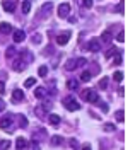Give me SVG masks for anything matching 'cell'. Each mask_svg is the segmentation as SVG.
<instances>
[{"label":"cell","instance_id":"6da1fadb","mask_svg":"<svg viewBox=\"0 0 135 150\" xmlns=\"http://www.w3.org/2000/svg\"><path fill=\"white\" fill-rule=\"evenodd\" d=\"M86 63H87L86 58H70V60L65 63V70L72 72V70H75V68H79V67H84Z\"/></svg>","mask_w":135,"mask_h":150},{"label":"cell","instance_id":"7a4b0ae2","mask_svg":"<svg viewBox=\"0 0 135 150\" xmlns=\"http://www.w3.org/2000/svg\"><path fill=\"white\" fill-rule=\"evenodd\" d=\"M82 99L86 102H98L99 97H98V92L94 89H84L82 91Z\"/></svg>","mask_w":135,"mask_h":150},{"label":"cell","instance_id":"3957f363","mask_svg":"<svg viewBox=\"0 0 135 150\" xmlns=\"http://www.w3.org/2000/svg\"><path fill=\"white\" fill-rule=\"evenodd\" d=\"M63 106H65L68 111H79V109H80V104H79L74 97H65V99H63Z\"/></svg>","mask_w":135,"mask_h":150},{"label":"cell","instance_id":"277c9868","mask_svg":"<svg viewBox=\"0 0 135 150\" xmlns=\"http://www.w3.org/2000/svg\"><path fill=\"white\" fill-rule=\"evenodd\" d=\"M51 10H53V2H45V5L41 7L39 14H41L43 17H48V15L51 14Z\"/></svg>","mask_w":135,"mask_h":150},{"label":"cell","instance_id":"5b68a950","mask_svg":"<svg viewBox=\"0 0 135 150\" xmlns=\"http://www.w3.org/2000/svg\"><path fill=\"white\" fill-rule=\"evenodd\" d=\"M68 14H70V3H67V2L65 3H60L58 5V15L60 17H67Z\"/></svg>","mask_w":135,"mask_h":150},{"label":"cell","instance_id":"8992f818","mask_svg":"<svg viewBox=\"0 0 135 150\" xmlns=\"http://www.w3.org/2000/svg\"><path fill=\"white\" fill-rule=\"evenodd\" d=\"M10 125H12V116H3L0 120V128L5 131H10Z\"/></svg>","mask_w":135,"mask_h":150},{"label":"cell","instance_id":"52a82bcc","mask_svg":"<svg viewBox=\"0 0 135 150\" xmlns=\"http://www.w3.org/2000/svg\"><path fill=\"white\" fill-rule=\"evenodd\" d=\"M15 5H17L15 0H5V2H2V7H3L5 12H14L15 10Z\"/></svg>","mask_w":135,"mask_h":150},{"label":"cell","instance_id":"ba28073f","mask_svg":"<svg viewBox=\"0 0 135 150\" xmlns=\"http://www.w3.org/2000/svg\"><path fill=\"white\" fill-rule=\"evenodd\" d=\"M99 43H101V41H99V39H96V38H94V39H91V41L87 43V50H89V51H92V53L99 51V48H101V44H99Z\"/></svg>","mask_w":135,"mask_h":150},{"label":"cell","instance_id":"9c48e42d","mask_svg":"<svg viewBox=\"0 0 135 150\" xmlns=\"http://www.w3.org/2000/svg\"><path fill=\"white\" fill-rule=\"evenodd\" d=\"M22 99H24L22 91L21 89H14V92H12V102L14 104H19V102H22Z\"/></svg>","mask_w":135,"mask_h":150},{"label":"cell","instance_id":"30bf717a","mask_svg":"<svg viewBox=\"0 0 135 150\" xmlns=\"http://www.w3.org/2000/svg\"><path fill=\"white\" fill-rule=\"evenodd\" d=\"M68 41H70V32H63V34L57 36V43H58L60 46H65Z\"/></svg>","mask_w":135,"mask_h":150},{"label":"cell","instance_id":"8fae6325","mask_svg":"<svg viewBox=\"0 0 135 150\" xmlns=\"http://www.w3.org/2000/svg\"><path fill=\"white\" fill-rule=\"evenodd\" d=\"M24 68H26V61H24L22 58H15V61H14V70H15V72H24Z\"/></svg>","mask_w":135,"mask_h":150},{"label":"cell","instance_id":"7c38bea8","mask_svg":"<svg viewBox=\"0 0 135 150\" xmlns=\"http://www.w3.org/2000/svg\"><path fill=\"white\" fill-rule=\"evenodd\" d=\"M24 38H26V32H24L22 29H17V31L14 32V43H22Z\"/></svg>","mask_w":135,"mask_h":150},{"label":"cell","instance_id":"4fadbf2b","mask_svg":"<svg viewBox=\"0 0 135 150\" xmlns=\"http://www.w3.org/2000/svg\"><path fill=\"white\" fill-rule=\"evenodd\" d=\"M10 31H12V26L9 22H0V32L2 34H9Z\"/></svg>","mask_w":135,"mask_h":150},{"label":"cell","instance_id":"5bb4252c","mask_svg":"<svg viewBox=\"0 0 135 150\" xmlns=\"http://www.w3.org/2000/svg\"><path fill=\"white\" fill-rule=\"evenodd\" d=\"M27 147V140L26 138H17L15 140V149L17 150H22V149H26Z\"/></svg>","mask_w":135,"mask_h":150},{"label":"cell","instance_id":"9a60e30c","mask_svg":"<svg viewBox=\"0 0 135 150\" xmlns=\"http://www.w3.org/2000/svg\"><path fill=\"white\" fill-rule=\"evenodd\" d=\"M111 39H113L111 31H104V32L101 34V39H99V41H103V43H111Z\"/></svg>","mask_w":135,"mask_h":150},{"label":"cell","instance_id":"2e32d148","mask_svg":"<svg viewBox=\"0 0 135 150\" xmlns=\"http://www.w3.org/2000/svg\"><path fill=\"white\" fill-rule=\"evenodd\" d=\"M34 96H36L38 99H43V97L46 96V89H45V87H36V91H34Z\"/></svg>","mask_w":135,"mask_h":150},{"label":"cell","instance_id":"e0dca14e","mask_svg":"<svg viewBox=\"0 0 135 150\" xmlns=\"http://www.w3.org/2000/svg\"><path fill=\"white\" fill-rule=\"evenodd\" d=\"M48 121H50V125H53V126H58V125H60V116H58V114H50Z\"/></svg>","mask_w":135,"mask_h":150},{"label":"cell","instance_id":"ac0fdd59","mask_svg":"<svg viewBox=\"0 0 135 150\" xmlns=\"http://www.w3.org/2000/svg\"><path fill=\"white\" fill-rule=\"evenodd\" d=\"M34 84H36V79H34V77H29V79H26V80H24V87H26V89L33 87Z\"/></svg>","mask_w":135,"mask_h":150},{"label":"cell","instance_id":"d6986e66","mask_svg":"<svg viewBox=\"0 0 135 150\" xmlns=\"http://www.w3.org/2000/svg\"><path fill=\"white\" fill-rule=\"evenodd\" d=\"M41 109H43V113L50 111V109H51V101H50V99H45V101H43V106H41Z\"/></svg>","mask_w":135,"mask_h":150},{"label":"cell","instance_id":"ffe728a7","mask_svg":"<svg viewBox=\"0 0 135 150\" xmlns=\"http://www.w3.org/2000/svg\"><path fill=\"white\" fill-rule=\"evenodd\" d=\"M29 10H31V2L29 0H24L22 2V12L24 14H29Z\"/></svg>","mask_w":135,"mask_h":150},{"label":"cell","instance_id":"44dd1931","mask_svg":"<svg viewBox=\"0 0 135 150\" xmlns=\"http://www.w3.org/2000/svg\"><path fill=\"white\" fill-rule=\"evenodd\" d=\"M38 75H39V77H46V75H48V67L41 65V67L38 68Z\"/></svg>","mask_w":135,"mask_h":150},{"label":"cell","instance_id":"7402d4cb","mask_svg":"<svg viewBox=\"0 0 135 150\" xmlns=\"http://www.w3.org/2000/svg\"><path fill=\"white\" fill-rule=\"evenodd\" d=\"M14 55H15V46H10V48H7V51H5V56H7V58H14Z\"/></svg>","mask_w":135,"mask_h":150},{"label":"cell","instance_id":"603a6c76","mask_svg":"<svg viewBox=\"0 0 135 150\" xmlns=\"http://www.w3.org/2000/svg\"><path fill=\"white\" fill-rule=\"evenodd\" d=\"M67 87H68L70 91H75V89L79 87V84H77V80H68V82H67Z\"/></svg>","mask_w":135,"mask_h":150},{"label":"cell","instance_id":"cb8c5ba5","mask_svg":"<svg viewBox=\"0 0 135 150\" xmlns=\"http://www.w3.org/2000/svg\"><path fill=\"white\" fill-rule=\"evenodd\" d=\"M113 55H120V51H118L116 48H111V50H108V51H106V58H111Z\"/></svg>","mask_w":135,"mask_h":150},{"label":"cell","instance_id":"d4e9b609","mask_svg":"<svg viewBox=\"0 0 135 150\" xmlns=\"http://www.w3.org/2000/svg\"><path fill=\"white\" fill-rule=\"evenodd\" d=\"M80 80H82V82H89V80H91V73H89V72H82V73H80Z\"/></svg>","mask_w":135,"mask_h":150},{"label":"cell","instance_id":"484cf974","mask_svg":"<svg viewBox=\"0 0 135 150\" xmlns=\"http://www.w3.org/2000/svg\"><path fill=\"white\" fill-rule=\"evenodd\" d=\"M51 145H62V137H51Z\"/></svg>","mask_w":135,"mask_h":150},{"label":"cell","instance_id":"4316f807","mask_svg":"<svg viewBox=\"0 0 135 150\" xmlns=\"http://www.w3.org/2000/svg\"><path fill=\"white\" fill-rule=\"evenodd\" d=\"M113 79H115L116 82H122V80H123V73H122V72H115V75H113Z\"/></svg>","mask_w":135,"mask_h":150},{"label":"cell","instance_id":"83f0119b","mask_svg":"<svg viewBox=\"0 0 135 150\" xmlns=\"http://www.w3.org/2000/svg\"><path fill=\"white\" fill-rule=\"evenodd\" d=\"M17 118H19V121H21V125H19V126H21V128H26V125H27V120H26L24 116H21V114H19Z\"/></svg>","mask_w":135,"mask_h":150},{"label":"cell","instance_id":"f1b7e54d","mask_svg":"<svg viewBox=\"0 0 135 150\" xmlns=\"http://www.w3.org/2000/svg\"><path fill=\"white\" fill-rule=\"evenodd\" d=\"M115 116H116V120H118V121H123V120H125V113H123V111H116V114H115Z\"/></svg>","mask_w":135,"mask_h":150},{"label":"cell","instance_id":"f546056e","mask_svg":"<svg viewBox=\"0 0 135 150\" xmlns=\"http://www.w3.org/2000/svg\"><path fill=\"white\" fill-rule=\"evenodd\" d=\"M106 87H108V79H103L99 82V89H106Z\"/></svg>","mask_w":135,"mask_h":150},{"label":"cell","instance_id":"4dcf8cb0","mask_svg":"<svg viewBox=\"0 0 135 150\" xmlns=\"http://www.w3.org/2000/svg\"><path fill=\"white\" fill-rule=\"evenodd\" d=\"M115 130H116V126H115V125H111V123L104 126V131H115Z\"/></svg>","mask_w":135,"mask_h":150},{"label":"cell","instance_id":"1f68e13d","mask_svg":"<svg viewBox=\"0 0 135 150\" xmlns=\"http://www.w3.org/2000/svg\"><path fill=\"white\" fill-rule=\"evenodd\" d=\"M82 5H84L86 9H91V7H92V0H82Z\"/></svg>","mask_w":135,"mask_h":150},{"label":"cell","instance_id":"d6a6232c","mask_svg":"<svg viewBox=\"0 0 135 150\" xmlns=\"http://www.w3.org/2000/svg\"><path fill=\"white\" fill-rule=\"evenodd\" d=\"M0 147H2V149H9V147H10V142L3 140V142H0Z\"/></svg>","mask_w":135,"mask_h":150},{"label":"cell","instance_id":"836d02e7","mask_svg":"<svg viewBox=\"0 0 135 150\" xmlns=\"http://www.w3.org/2000/svg\"><path fill=\"white\" fill-rule=\"evenodd\" d=\"M116 39H118V41H120V43H122V41H123V39H125V32H120V34H118V36H116Z\"/></svg>","mask_w":135,"mask_h":150},{"label":"cell","instance_id":"e575fe53","mask_svg":"<svg viewBox=\"0 0 135 150\" xmlns=\"http://www.w3.org/2000/svg\"><path fill=\"white\" fill-rule=\"evenodd\" d=\"M120 63H122V56L116 55V58H115V65H120Z\"/></svg>","mask_w":135,"mask_h":150},{"label":"cell","instance_id":"d590c367","mask_svg":"<svg viewBox=\"0 0 135 150\" xmlns=\"http://www.w3.org/2000/svg\"><path fill=\"white\" fill-rule=\"evenodd\" d=\"M3 92H5V84L0 80V94H3Z\"/></svg>","mask_w":135,"mask_h":150},{"label":"cell","instance_id":"8d00e7d4","mask_svg":"<svg viewBox=\"0 0 135 150\" xmlns=\"http://www.w3.org/2000/svg\"><path fill=\"white\" fill-rule=\"evenodd\" d=\"M33 39H34V43H36V44H39V41H41V36H38V34H36Z\"/></svg>","mask_w":135,"mask_h":150},{"label":"cell","instance_id":"74e56055","mask_svg":"<svg viewBox=\"0 0 135 150\" xmlns=\"http://www.w3.org/2000/svg\"><path fill=\"white\" fill-rule=\"evenodd\" d=\"M5 109V102H3V99H0V113Z\"/></svg>","mask_w":135,"mask_h":150},{"label":"cell","instance_id":"f35d334b","mask_svg":"<svg viewBox=\"0 0 135 150\" xmlns=\"http://www.w3.org/2000/svg\"><path fill=\"white\" fill-rule=\"evenodd\" d=\"M70 147H74V149H75V147H77V140H74V138H72V140H70Z\"/></svg>","mask_w":135,"mask_h":150},{"label":"cell","instance_id":"ab89813d","mask_svg":"<svg viewBox=\"0 0 135 150\" xmlns=\"http://www.w3.org/2000/svg\"><path fill=\"white\" fill-rule=\"evenodd\" d=\"M115 10H116V12H122V10H123V3H120V5H118Z\"/></svg>","mask_w":135,"mask_h":150},{"label":"cell","instance_id":"60d3db41","mask_svg":"<svg viewBox=\"0 0 135 150\" xmlns=\"http://www.w3.org/2000/svg\"><path fill=\"white\" fill-rule=\"evenodd\" d=\"M33 150H39V145L38 143H33Z\"/></svg>","mask_w":135,"mask_h":150},{"label":"cell","instance_id":"b9f144b4","mask_svg":"<svg viewBox=\"0 0 135 150\" xmlns=\"http://www.w3.org/2000/svg\"><path fill=\"white\" fill-rule=\"evenodd\" d=\"M82 150H91V147H89V145H86V147H84Z\"/></svg>","mask_w":135,"mask_h":150}]
</instances>
